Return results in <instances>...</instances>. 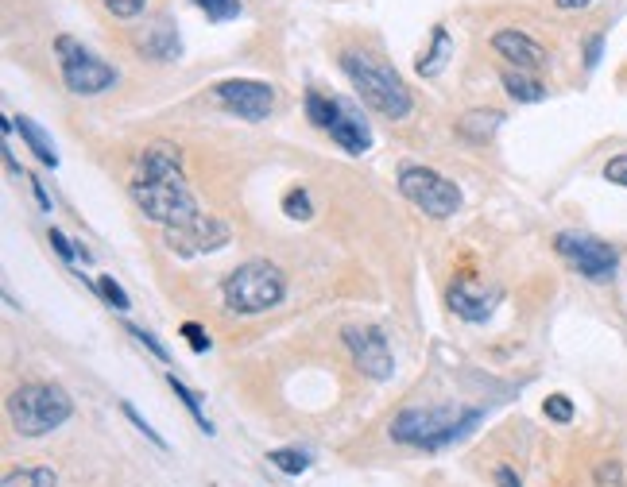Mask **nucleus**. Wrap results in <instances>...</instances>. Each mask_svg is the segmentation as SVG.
<instances>
[{
    "mask_svg": "<svg viewBox=\"0 0 627 487\" xmlns=\"http://www.w3.org/2000/svg\"><path fill=\"white\" fill-rule=\"evenodd\" d=\"M341 70H345V78L353 82L357 97L368 109H376L388 120H403L411 113V89L403 86V78L391 66L368 55H357V51H345L341 55Z\"/></svg>",
    "mask_w": 627,
    "mask_h": 487,
    "instance_id": "obj_1",
    "label": "nucleus"
},
{
    "mask_svg": "<svg viewBox=\"0 0 627 487\" xmlns=\"http://www.w3.org/2000/svg\"><path fill=\"white\" fill-rule=\"evenodd\" d=\"M225 306L233 314H268L287 298V275L268 259H248L221 283Z\"/></svg>",
    "mask_w": 627,
    "mask_h": 487,
    "instance_id": "obj_2",
    "label": "nucleus"
},
{
    "mask_svg": "<svg viewBox=\"0 0 627 487\" xmlns=\"http://www.w3.org/2000/svg\"><path fill=\"white\" fill-rule=\"evenodd\" d=\"M70 414H74V402L59 383H24L20 391L8 395V418L24 437L55 433L62 422H70Z\"/></svg>",
    "mask_w": 627,
    "mask_h": 487,
    "instance_id": "obj_3",
    "label": "nucleus"
},
{
    "mask_svg": "<svg viewBox=\"0 0 627 487\" xmlns=\"http://www.w3.org/2000/svg\"><path fill=\"white\" fill-rule=\"evenodd\" d=\"M480 422V410H453V406H438V410H403L391 422V437L415 449H442L449 441L465 437Z\"/></svg>",
    "mask_w": 627,
    "mask_h": 487,
    "instance_id": "obj_4",
    "label": "nucleus"
},
{
    "mask_svg": "<svg viewBox=\"0 0 627 487\" xmlns=\"http://www.w3.org/2000/svg\"><path fill=\"white\" fill-rule=\"evenodd\" d=\"M132 201L144 209V217H151L163 229H186L202 217L194 194L186 190V178L171 174V178H136L132 182Z\"/></svg>",
    "mask_w": 627,
    "mask_h": 487,
    "instance_id": "obj_5",
    "label": "nucleus"
},
{
    "mask_svg": "<svg viewBox=\"0 0 627 487\" xmlns=\"http://www.w3.org/2000/svg\"><path fill=\"white\" fill-rule=\"evenodd\" d=\"M55 51H59L62 82H66L70 93H78V97H93V93H105V89L117 86V70H113L109 62H101L93 51H86L78 39L62 35L59 43H55Z\"/></svg>",
    "mask_w": 627,
    "mask_h": 487,
    "instance_id": "obj_6",
    "label": "nucleus"
},
{
    "mask_svg": "<svg viewBox=\"0 0 627 487\" xmlns=\"http://www.w3.org/2000/svg\"><path fill=\"white\" fill-rule=\"evenodd\" d=\"M399 194L434 221H446L461 209V190L430 167H403L399 171Z\"/></svg>",
    "mask_w": 627,
    "mask_h": 487,
    "instance_id": "obj_7",
    "label": "nucleus"
},
{
    "mask_svg": "<svg viewBox=\"0 0 627 487\" xmlns=\"http://www.w3.org/2000/svg\"><path fill=\"white\" fill-rule=\"evenodd\" d=\"M554 248L558 256L566 259L573 271H581L589 283H608L616 275V248H608L597 236H585V232H558L554 236Z\"/></svg>",
    "mask_w": 627,
    "mask_h": 487,
    "instance_id": "obj_8",
    "label": "nucleus"
},
{
    "mask_svg": "<svg viewBox=\"0 0 627 487\" xmlns=\"http://www.w3.org/2000/svg\"><path fill=\"white\" fill-rule=\"evenodd\" d=\"M341 337H345L353 360H357V368L368 375V379H391V372H395L391 344L376 325H349Z\"/></svg>",
    "mask_w": 627,
    "mask_h": 487,
    "instance_id": "obj_9",
    "label": "nucleus"
},
{
    "mask_svg": "<svg viewBox=\"0 0 627 487\" xmlns=\"http://www.w3.org/2000/svg\"><path fill=\"white\" fill-rule=\"evenodd\" d=\"M213 93L229 113L244 116V120H268V113L275 109V89L256 78H229Z\"/></svg>",
    "mask_w": 627,
    "mask_h": 487,
    "instance_id": "obj_10",
    "label": "nucleus"
},
{
    "mask_svg": "<svg viewBox=\"0 0 627 487\" xmlns=\"http://www.w3.org/2000/svg\"><path fill=\"white\" fill-rule=\"evenodd\" d=\"M233 240V229L221 217H198L186 229H167V248L179 256H198V252H221Z\"/></svg>",
    "mask_w": 627,
    "mask_h": 487,
    "instance_id": "obj_11",
    "label": "nucleus"
},
{
    "mask_svg": "<svg viewBox=\"0 0 627 487\" xmlns=\"http://www.w3.org/2000/svg\"><path fill=\"white\" fill-rule=\"evenodd\" d=\"M492 51L504 58V62H511L515 70H523V74L546 66V47L535 43L527 31H515V28L496 31V35H492Z\"/></svg>",
    "mask_w": 627,
    "mask_h": 487,
    "instance_id": "obj_12",
    "label": "nucleus"
},
{
    "mask_svg": "<svg viewBox=\"0 0 627 487\" xmlns=\"http://www.w3.org/2000/svg\"><path fill=\"white\" fill-rule=\"evenodd\" d=\"M496 290L477 287V283H469V279H461V283H453L449 287V306H453V314L465 317V321H484V317L492 314V306H496Z\"/></svg>",
    "mask_w": 627,
    "mask_h": 487,
    "instance_id": "obj_13",
    "label": "nucleus"
},
{
    "mask_svg": "<svg viewBox=\"0 0 627 487\" xmlns=\"http://www.w3.org/2000/svg\"><path fill=\"white\" fill-rule=\"evenodd\" d=\"M136 47L144 51L148 58H159V62H167L171 55H179V35H175V24L171 20H151L148 28L136 35Z\"/></svg>",
    "mask_w": 627,
    "mask_h": 487,
    "instance_id": "obj_14",
    "label": "nucleus"
},
{
    "mask_svg": "<svg viewBox=\"0 0 627 487\" xmlns=\"http://www.w3.org/2000/svg\"><path fill=\"white\" fill-rule=\"evenodd\" d=\"M329 136L345 147V151H353V155H364V151L372 147V132H368L364 120H357L345 105H341V116L329 124Z\"/></svg>",
    "mask_w": 627,
    "mask_h": 487,
    "instance_id": "obj_15",
    "label": "nucleus"
},
{
    "mask_svg": "<svg viewBox=\"0 0 627 487\" xmlns=\"http://www.w3.org/2000/svg\"><path fill=\"white\" fill-rule=\"evenodd\" d=\"M182 174V155L171 144H151L140 155V178H171Z\"/></svg>",
    "mask_w": 627,
    "mask_h": 487,
    "instance_id": "obj_16",
    "label": "nucleus"
},
{
    "mask_svg": "<svg viewBox=\"0 0 627 487\" xmlns=\"http://www.w3.org/2000/svg\"><path fill=\"white\" fill-rule=\"evenodd\" d=\"M504 124V113L500 109H473L457 120V132L469 140V144H488Z\"/></svg>",
    "mask_w": 627,
    "mask_h": 487,
    "instance_id": "obj_17",
    "label": "nucleus"
},
{
    "mask_svg": "<svg viewBox=\"0 0 627 487\" xmlns=\"http://www.w3.org/2000/svg\"><path fill=\"white\" fill-rule=\"evenodd\" d=\"M12 124H16V132L24 136V144L31 147V155H35V159H39L43 167H55V163H59V155H55V144H51V140L43 136V128H39L35 120H28V116H16Z\"/></svg>",
    "mask_w": 627,
    "mask_h": 487,
    "instance_id": "obj_18",
    "label": "nucleus"
},
{
    "mask_svg": "<svg viewBox=\"0 0 627 487\" xmlns=\"http://www.w3.org/2000/svg\"><path fill=\"white\" fill-rule=\"evenodd\" d=\"M55 484H59V476H55L51 464L12 468V472H4V480H0V487H55Z\"/></svg>",
    "mask_w": 627,
    "mask_h": 487,
    "instance_id": "obj_19",
    "label": "nucleus"
},
{
    "mask_svg": "<svg viewBox=\"0 0 627 487\" xmlns=\"http://www.w3.org/2000/svg\"><path fill=\"white\" fill-rule=\"evenodd\" d=\"M446 58H449V31L438 24V28H434V39H430V51H426V55H418V74H422V78L442 74Z\"/></svg>",
    "mask_w": 627,
    "mask_h": 487,
    "instance_id": "obj_20",
    "label": "nucleus"
},
{
    "mask_svg": "<svg viewBox=\"0 0 627 487\" xmlns=\"http://www.w3.org/2000/svg\"><path fill=\"white\" fill-rule=\"evenodd\" d=\"M306 116H310V124H314V128L329 132V124L341 116V105H337L333 97H326V93L310 89V93H306Z\"/></svg>",
    "mask_w": 627,
    "mask_h": 487,
    "instance_id": "obj_21",
    "label": "nucleus"
},
{
    "mask_svg": "<svg viewBox=\"0 0 627 487\" xmlns=\"http://www.w3.org/2000/svg\"><path fill=\"white\" fill-rule=\"evenodd\" d=\"M504 89H508L515 101H523V105H535V101L546 97V89L538 86L535 78H527L523 70H508V74H504Z\"/></svg>",
    "mask_w": 627,
    "mask_h": 487,
    "instance_id": "obj_22",
    "label": "nucleus"
},
{
    "mask_svg": "<svg viewBox=\"0 0 627 487\" xmlns=\"http://www.w3.org/2000/svg\"><path fill=\"white\" fill-rule=\"evenodd\" d=\"M167 387H171V391H175V395L182 399V406H186V410L194 414V422H198V426H202L206 433H213V426H209V418L202 414V406H198V395H194V391H190V387H186L182 379H175V372H167Z\"/></svg>",
    "mask_w": 627,
    "mask_h": 487,
    "instance_id": "obj_23",
    "label": "nucleus"
},
{
    "mask_svg": "<svg viewBox=\"0 0 627 487\" xmlns=\"http://www.w3.org/2000/svg\"><path fill=\"white\" fill-rule=\"evenodd\" d=\"M268 460L275 468H283L287 476H302V472L310 468V457L299 453V449H275V453H268Z\"/></svg>",
    "mask_w": 627,
    "mask_h": 487,
    "instance_id": "obj_24",
    "label": "nucleus"
},
{
    "mask_svg": "<svg viewBox=\"0 0 627 487\" xmlns=\"http://www.w3.org/2000/svg\"><path fill=\"white\" fill-rule=\"evenodd\" d=\"M283 213L291 217V221H310L314 217V205H310V194L302 190V186H295L287 198H283Z\"/></svg>",
    "mask_w": 627,
    "mask_h": 487,
    "instance_id": "obj_25",
    "label": "nucleus"
},
{
    "mask_svg": "<svg viewBox=\"0 0 627 487\" xmlns=\"http://www.w3.org/2000/svg\"><path fill=\"white\" fill-rule=\"evenodd\" d=\"M202 12H206L209 20H217V24H225V20H237L240 16V0H194Z\"/></svg>",
    "mask_w": 627,
    "mask_h": 487,
    "instance_id": "obj_26",
    "label": "nucleus"
},
{
    "mask_svg": "<svg viewBox=\"0 0 627 487\" xmlns=\"http://www.w3.org/2000/svg\"><path fill=\"white\" fill-rule=\"evenodd\" d=\"M97 294H101V298H105L113 310H120V314L128 310V294L120 290V283L113 279V275H97Z\"/></svg>",
    "mask_w": 627,
    "mask_h": 487,
    "instance_id": "obj_27",
    "label": "nucleus"
},
{
    "mask_svg": "<svg viewBox=\"0 0 627 487\" xmlns=\"http://www.w3.org/2000/svg\"><path fill=\"white\" fill-rule=\"evenodd\" d=\"M542 414H546L550 422L566 426V422H573V402H569L566 395H550V399L542 402Z\"/></svg>",
    "mask_w": 627,
    "mask_h": 487,
    "instance_id": "obj_28",
    "label": "nucleus"
},
{
    "mask_svg": "<svg viewBox=\"0 0 627 487\" xmlns=\"http://www.w3.org/2000/svg\"><path fill=\"white\" fill-rule=\"evenodd\" d=\"M101 4H105V12L117 16V20H136V16H144V8H148V0H101Z\"/></svg>",
    "mask_w": 627,
    "mask_h": 487,
    "instance_id": "obj_29",
    "label": "nucleus"
},
{
    "mask_svg": "<svg viewBox=\"0 0 627 487\" xmlns=\"http://www.w3.org/2000/svg\"><path fill=\"white\" fill-rule=\"evenodd\" d=\"M182 337H186V341H190V348H194V352H209V333L206 329H202V325H198V321H186V325H182Z\"/></svg>",
    "mask_w": 627,
    "mask_h": 487,
    "instance_id": "obj_30",
    "label": "nucleus"
},
{
    "mask_svg": "<svg viewBox=\"0 0 627 487\" xmlns=\"http://www.w3.org/2000/svg\"><path fill=\"white\" fill-rule=\"evenodd\" d=\"M124 418H128V422H132V426H136V430L144 433V437H148L151 445H159V449H167V441H163V437H159V433L151 430L148 422H144V418H140V414H136V410H132V406H128V402H124Z\"/></svg>",
    "mask_w": 627,
    "mask_h": 487,
    "instance_id": "obj_31",
    "label": "nucleus"
},
{
    "mask_svg": "<svg viewBox=\"0 0 627 487\" xmlns=\"http://www.w3.org/2000/svg\"><path fill=\"white\" fill-rule=\"evenodd\" d=\"M128 333H132V337H136V341L144 344V348H148L151 356H155V360H171V356H167V348H163V344L155 341V337H151V333H144V329H140V325H128Z\"/></svg>",
    "mask_w": 627,
    "mask_h": 487,
    "instance_id": "obj_32",
    "label": "nucleus"
},
{
    "mask_svg": "<svg viewBox=\"0 0 627 487\" xmlns=\"http://www.w3.org/2000/svg\"><path fill=\"white\" fill-rule=\"evenodd\" d=\"M604 178H608L612 186H624V190H627V155H616V159H608V167H604Z\"/></svg>",
    "mask_w": 627,
    "mask_h": 487,
    "instance_id": "obj_33",
    "label": "nucleus"
},
{
    "mask_svg": "<svg viewBox=\"0 0 627 487\" xmlns=\"http://www.w3.org/2000/svg\"><path fill=\"white\" fill-rule=\"evenodd\" d=\"M597 484H612V487H624V480H620V464H612V460H604L597 468Z\"/></svg>",
    "mask_w": 627,
    "mask_h": 487,
    "instance_id": "obj_34",
    "label": "nucleus"
},
{
    "mask_svg": "<svg viewBox=\"0 0 627 487\" xmlns=\"http://www.w3.org/2000/svg\"><path fill=\"white\" fill-rule=\"evenodd\" d=\"M51 244H55V252H59L66 263H74V256H78V252H74V244H70V240H66L59 229H51Z\"/></svg>",
    "mask_w": 627,
    "mask_h": 487,
    "instance_id": "obj_35",
    "label": "nucleus"
},
{
    "mask_svg": "<svg viewBox=\"0 0 627 487\" xmlns=\"http://www.w3.org/2000/svg\"><path fill=\"white\" fill-rule=\"evenodd\" d=\"M600 47H604V39H600V35H593V39H589V47H585V66H597V62H600Z\"/></svg>",
    "mask_w": 627,
    "mask_h": 487,
    "instance_id": "obj_36",
    "label": "nucleus"
},
{
    "mask_svg": "<svg viewBox=\"0 0 627 487\" xmlns=\"http://www.w3.org/2000/svg\"><path fill=\"white\" fill-rule=\"evenodd\" d=\"M496 484H500V487H523V484H519V476L511 472L508 464H500V468H496Z\"/></svg>",
    "mask_w": 627,
    "mask_h": 487,
    "instance_id": "obj_37",
    "label": "nucleus"
},
{
    "mask_svg": "<svg viewBox=\"0 0 627 487\" xmlns=\"http://www.w3.org/2000/svg\"><path fill=\"white\" fill-rule=\"evenodd\" d=\"M589 4H593V0H558L562 12H581V8H589Z\"/></svg>",
    "mask_w": 627,
    "mask_h": 487,
    "instance_id": "obj_38",
    "label": "nucleus"
}]
</instances>
